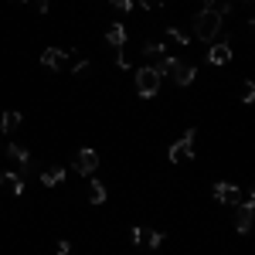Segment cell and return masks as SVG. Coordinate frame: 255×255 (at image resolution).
Segmentation results:
<instances>
[{"instance_id": "obj_1", "label": "cell", "mask_w": 255, "mask_h": 255, "mask_svg": "<svg viewBox=\"0 0 255 255\" xmlns=\"http://www.w3.org/2000/svg\"><path fill=\"white\" fill-rule=\"evenodd\" d=\"M153 68H157L160 75H170L177 85H191L194 75H197L194 65H191V61H180V58H163V61H157Z\"/></svg>"}, {"instance_id": "obj_2", "label": "cell", "mask_w": 255, "mask_h": 255, "mask_svg": "<svg viewBox=\"0 0 255 255\" xmlns=\"http://www.w3.org/2000/svg\"><path fill=\"white\" fill-rule=\"evenodd\" d=\"M218 31H221V14H218L215 7L197 10V17H194V34H197V38L211 41V38H218Z\"/></svg>"}, {"instance_id": "obj_3", "label": "cell", "mask_w": 255, "mask_h": 255, "mask_svg": "<svg viewBox=\"0 0 255 255\" xmlns=\"http://www.w3.org/2000/svg\"><path fill=\"white\" fill-rule=\"evenodd\" d=\"M136 92L143 99H153L160 92V72L153 68V65H143L136 72Z\"/></svg>"}, {"instance_id": "obj_4", "label": "cell", "mask_w": 255, "mask_h": 255, "mask_svg": "<svg viewBox=\"0 0 255 255\" xmlns=\"http://www.w3.org/2000/svg\"><path fill=\"white\" fill-rule=\"evenodd\" d=\"M194 139H197V129H187V133H184V136L170 146V160H174V163L191 160V157H194Z\"/></svg>"}, {"instance_id": "obj_5", "label": "cell", "mask_w": 255, "mask_h": 255, "mask_svg": "<svg viewBox=\"0 0 255 255\" xmlns=\"http://www.w3.org/2000/svg\"><path fill=\"white\" fill-rule=\"evenodd\" d=\"M215 201H221V204H228V208H235L238 201H242V191H238V184H228V180H218V184H215Z\"/></svg>"}, {"instance_id": "obj_6", "label": "cell", "mask_w": 255, "mask_h": 255, "mask_svg": "<svg viewBox=\"0 0 255 255\" xmlns=\"http://www.w3.org/2000/svg\"><path fill=\"white\" fill-rule=\"evenodd\" d=\"M41 65H44V68H51V72H61V68L68 65V55H65L61 48H44V55H41Z\"/></svg>"}, {"instance_id": "obj_7", "label": "cell", "mask_w": 255, "mask_h": 255, "mask_svg": "<svg viewBox=\"0 0 255 255\" xmlns=\"http://www.w3.org/2000/svg\"><path fill=\"white\" fill-rule=\"evenodd\" d=\"M96 167H99V153H96V150H92V146H85V150H82V153H79V160H75V170H79V174H85V177H89V174H92V170H96Z\"/></svg>"}, {"instance_id": "obj_8", "label": "cell", "mask_w": 255, "mask_h": 255, "mask_svg": "<svg viewBox=\"0 0 255 255\" xmlns=\"http://www.w3.org/2000/svg\"><path fill=\"white\" fill-rule=\"evenodd\" d=\"M208 61H211V65H228V61H232V44H228V41H218L215 48L208 51Z\"/></svg>"}, {"instance_id": "obj_9", "label": "cell", "mask_w": 255, "mask_h": 255, "mask_svg": "<svg viewBox=\"0 0 255 255\" xmlns=\"http://www.w3.org/2000/svg\"><path fill=\"white\" fill-rule=\"evenodd\" d=\"M252 211H255L252 204H235V228L242 232V235L252 228Z\"/></svg>"}, {"instance_id": "obj_10", "label": "cell", "mask_w": 255, "mask_h": 255, "mask_svg": "<svg viewBox=\"0 0 255 255\" xmlns=\"http://www.w3.org/2000/svg\"><path fill=\"white\" fill-rule=\"evenodd\" d=\"M0 191H7V194H20V191H24V177H20V174H0Z\"/></svg>"}, {"instance_id": "obj_11", "label": "cell", "mask_w": 255, "mask_h": 255, "mask_svg": "<svg viewBox=\"0 0 255 255\" xmlns=\"http://www.w3.org/2000/svg\"><path fill=\"white\" fill-rule=\"evenodd\" d=\"M20 123H24V116H20V113H14V109H7V113L0 116V126H3V133H17Z\"/></svg>"}, {"instance_id": "obj_12", "label": "cell", "mask_w": 255, "mask_h": 255, "mask_svg": "<svg viewBox=\"0 0 255 255\" xmlns=\"http://www.w3.org/2000/svg\"><path fill=\"white\" fill-rule=\"evenodd\" d=\"M65 180V167H51V170H41V184L44 187H55Z\"/></svg>"}, {"instance_id": "obj_13", "label": "cell", "mask_w": 255, "mask_h": 255, "mask_svg": "<svg viewBox=\"0 0 255 255\" xmlns=\"http://www.w3.org/2000/svg\"><path fill=\"white\" fill-rule=\"evenodd\" d=\"M106 41H109L113 48H123V44H126V27H123V24H113V27L106 31Z\"/></svg>"}, {"instance_id": "obj_14", "label": "cell", "mask_w": 255, "mask_h": 255, "mask_svg": "<svg viewBox=\"0 0 255 255\" xmlns=\"http://www.w3.org/2000/svg\"><path fill=\"white\" fill-rule=\"evenodd\" d=\"M7 153L17 160V163H24V167L31 163V153H27V146H17V143H10V146H7Z\"/></svg>"}, {"instance_id": "obj_15", "label": "cell", "mask_w": 255, "mask_h": 255, "mask_svg": "<svg viewBox=\"0 0 255 255\" xmlns=\"http://www.w3.org/2000/svg\"><path fill=\"white\" fill-rule=\"evenodd\" d=\"M106 187H102V184H99V180H92V184H89V201H92V204H102V201H106Z\"/></svg>"}, {"instance_id": "obj_16", "label": "cell", "mask_w": 255, "mask_h": 255, "mask_svg": "<svg viewBox=\"0 0 255 255\" xmlns=\"http://www.w3.org/2000/svg\"><path fill=\"white\" fill-rule=\"evenodd\" d=\"M143 242H146L150 249H157L160 242H163V232H150V228H146V235H143Z\"/></svg>"}, {"instance_id": "obj_17", "label": "cell", "mask_w": 255, "mask_h": 255, "mask_svg": "<svg viewBox=\"0 0 255 255\" xmlns=\"http://www.w3.org/2000/svg\"><path fill=\"white\" fill-rule=\"evenodd\" d=\"M252 99H255V85H252V82H242V102L249 106Z\"/></svg>"}, {"instance_id": "obj_18", "label": "cell", "mask_w": 255, "mask_h": 255, "mask_svg": "<svg viewBox=\"0 0 255 255\" xmlns=\"http://www.w3.org/2000/svg\"><path fill=\"white\" fill-rule=\"evenodd\" d=\"M163 51V44H157V41H146L143 44V55H160Z\"/></svg>"}, {"instance_id": "obj_19", "label": "cell", "mask_w": 255, "mask_h": 255, "mask_svg": "<svg viewBox=\"0 0 255 255\" xmlns=\"http://www.w3.org/2000/svg\"><path fill=\"white\" fill-rule=\"evenodd\" d=\"M109 3H113L116 10H123V14H129V10H133V0H109Z\"/></svg>"}, {"instance_id": "obj_20", "label": "cell", "mask_w": 255, "mask_h": 255, "mask_svg": "<svg viewBox=\"0 0 255 255\" xmlns=\"http://www.w3.org/2000/svg\"><path fill=\"white\" fill-rule=\"evenodd\" d=\"M129 235H133V242H143V235H146V228H139V225H136V228H133Z\"/></svg>"}, {"instance_id": "obj_21", "label": "cell", "mask_w": 255, "mask_h": 255, "mask_svg": "<svg viewBox=\"0 0 255 255\" xmlns=\"http://www.w3.org/2000/svg\"><path fill=\"white\" fill-rule=\"evenodd\" d=\"M58 255H75V252H72V245H68V242H61V245H58Z\"/></svg>"}, {"instance_id": "obj_22", "label": "cell", "mask_w": 255, "mask_h": 255, "mask_svg": "<svg viewBox=\"0 0 255 255\" xmlns=\"http://www.w3.org/2000/svg\"><path fill=\"white\" fill-rule=\"evenodd\" d=\"M139 3H143V7H146V10H153V7H160V3H163V0H139Z\"/></svg>"}, {"instance_id": "obj_23", "label": "cell", "mask_w": 255, "mask_h": 255, "mask_svg": "<svg viewBox=\"0 0 255 255\" xmlns=\"http://www.w3.org/2000/svg\"><path fill=\"white\" fill-rule=\"evenodd\" d=\"M38 10H41V14H48V10H51V3H48V0H38Z\"/></svg>"}, {"instance_id": "obj_24", "label": "cell", "mask_w": 255, "mask_h": 255, "mask_svg": "<svg viewBox=\"0 0 255 255\" xmlns=\"http://www.w3.org/2000/svg\"><path fill=\"white\" fill-rule=\"evenodd\" d=\"M201 3H204V7H211V3H215V0H201Z\"/></svg>"}, {"instance_id": "obj_25", "label": "cell", "mask_w": 255, "mask_h": 255, "mask_svg": "<svg viewBox=\"0 0 255 255\" xmlns=\"http://www.w3.org/2000/svg\"><path fill=\"white\" fill-rule=\"evenodd\" d=\"M10 3H27V0H10Z\"/></svg>"}]
</instances>
